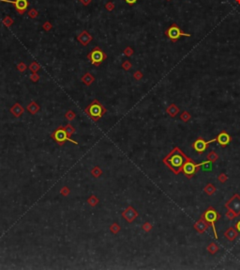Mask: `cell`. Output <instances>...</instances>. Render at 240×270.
I'll list each match as a JSON object with an SVG mask.
<instances>
[{
    "label": "cell",
    "mask_w": 240,
    "mask_h": 270,
    "mask_svg": "<svg viewBox=\"0 0 240 270\" xmlns=\"http://www.w3.org/2000/svg\"><path fill=\"white\" fill-rule=\"evenodd\" d=\"M98 202H99V200L97 199L96 196H91L89 199H88V203H89L91 206H96Z\"/></svg>",
    "instance_id": "cell-29"
},
{
    "label": "cell",
    "mask_w": 240,
    "mask_h": 270,
    "mask_svg": "<svg viewBox=\"0 0 240 270\" xmlns=\"http://www.w3.org/2000/svg\"><path fill=\"white\" fill-rule=\"evenodd\" d=\"M27 15L30 17L31 19H35V18H37L38 17V15H39V12H38V11L36 10V9H30L28 11V12H27Z\"/></svg>",
    "instance_id": "cell-25"
},
{
    "label": "cell",
    "mask_w": 240,
    "mask_h": 270,
    "mask_svg": "<svg viewBox=\"0 0 240 270\" xmlns=\"http://www.w3.org/2000/svg\"><path fill=\"white\" fill-rule=\"evenodd\" d=\"M167 1H171V0H167Z\"/></svg>",
    "instance_id": "cell-48"
},
{
    "label": "cell",
    "mask_w": 240,
    "mask_h": 270,
    "mask_svg": "<svg viewBox=\"0 0 240 270\" xmlns=\"http://www.w3.org/2000/svg\"><path fill=\"white\" fill-rule=\"evenodd\" d=\"M191 114H189L188 111H184L182 114H181V116H180V119L182 120L183 121H188L191 120Z\"/></svg>",
    "instance_id": "cell-27"
},
{
    "label": "cell",
    "mask_w": 240,
    "mask_h": 270,
    "mask_svg": "<svg viewBox=\"0 0 240 270\" xmlns=\"http://www.w3.org/2000/svg\"><path fill=\"white\" fill-rule=\"evenodd\" d=\"M85 112L94 121H98L100 118L106 113V108L100 104L97 99H95L91 104H89L86 107Z\"/></svg>",
    "instance_id": "cell-2"
},
{
    "label": "cell",
    "mask_w": 240,
    "mask_h": 270,
    "mask_svg": "<svg viewBox=\"0 0 240 270\" xmlns=\"http://www.w3.org/2000/svg\"><path fill=\"white\" fill-rule=\"evenodd\" d=\"M102 173V171L99 170V167H96L95 168L92 170V175H93L94 177H99Z\"/></svg>",
    "instance_id": "cell-33"
},
{
    "label": "cell",
    "mask_w": 240,
    "mask_h": 270,
    "mask_svg": "<svg viewBox=\"0 0 240 270\" xmlns=\"http://www.w3.org/2000/svg\"><path fill=\"white\" fill-rule=\"evenodd\" d=\"M235 229L238 231V233H240V220L235 224Z\"/></svg>",
    "instance_id": "cell-46"
},
{
    "label": "cell",
    "mask_w": 240,
    "mask_h": 270,
    "mask_svg": "<svg viewBox=\"0 0 240 270\" xmlns=\"http://www.w3.org/2000/svg\"><path fill=\"white\" fill-rule=\"evenodd\" d=\"M202 217H203L205 220L209 224V226L212 227L213 229V233L215 235V238L218 239V236L217 234V231H216V227H215V222L221 218V215L218 212L216 209H214L212 206H210L207 209H206L204 214L202 215Z\"/></svg>",
    "instance_id": "cell-3"
},
{
    "label": "cell",
    "mask_w": 240,
    "mask_h": 270,
    "mask_svg": "<svg viewBox=\"0 0 240 270\" xmlns=\"http://www.w3.org/2000/svg\"><path fill=\"white\" fill-rule=\"evenodd\" d=\"M207 160H209V161H212V162H214V161H216V160L218 158V155L215 153L214 151H210V153L207 154Z\"/></svg>",
    "instance_id": "cell-26"
},
{
    "label": "cell",
    "mask_w": 240,
    "mask_h": 270,
    "mask_svg": "<svg viewBox=\"0 0 240 270\" xmlns=\"http://www.w3.org/2000/svg\"><path fill=\"white\" fill-rule=\"evenodd\" d=\"M235 2H237L238 5H240V0H235Z\"/></svg>",
    "instance_id": "cell-47"
},
{
    "label": "cell",
    "mask_w": 240,
    "mask_h": 270,
    "mask_svg": "<svg viewBox=\"0 0 240 270\" xmlns=\"http://www.w3.org/2000/svg\"><path fill=\"white\" fill-rule=\"evenodd\" d=\"M225 207L232 211L235 216L238 217L240 215V195L239 194H234L231 199L225 203Z\"/></svg>",
    "instance_id": "cell-8"
},
{
    "label": "cell",
    "mask_w": 240,
    "mask_h": 270,
    "mask_svg": "<svg viewBox=\"0 0 240 270\" xmlns=\"http://www.w3.org/2000/svg\"><path fill=\"white\" fill-rule=\"evenodd\" d=\"M10 111L13 114L15 117H20V116H22L24 113V107L20 104L16 103L13 104V107L10 109Z\"/></svg>",
    "instance_id": "cell-17"
},
{
    "label": "cell",
    "mask_w": 240,
    "mask_h": 270,
    "mask_svg": "<svg viewBox=\"0 0 240 270\" xmlns=\"http://www.w3.org/2000/svg\"><path fill=\"white\" fill-rule=\"evenodd\" d=\"M66 118L69 121H72L75 118V113L73 111H71V110H69L68 112L66 113Z\"/></svg>",
    "instance_id": "cell-36"
},
{
    "label": "cell",
    "mask_w": 240,
    "mask_h": 270,
    "mask_svg": "<svg viewBox=\"0 0 240 270\" xmlns=\"http://www.w3.org/2000/svg\"><path fill=\"white\" fill-rule=\"evenodd\" d=\"M205 192L206 194H208V195H213V194L216 192V187H214L212 184H208L206 187H205Z\"/></svg>",
    "instance_id": "cell-22"
},
{
    "label": "cell",
    "mask_w": 240,
    "mask_h": 270,
    "mask_svg": "<svg viewBox=\"0 0 240 270\" xmlns=\"http://www.w3.org/2000/svg\"><path fill=\"white\" fill-rule=\"evenodd\" d=\"M30 80L31 81H33V82H38L40 80V75L38 74L37 73H33L31 75H30Z\"/></svg>",
    "instance_id": "cell-37"
},
{
    "label": "cell",
    "mask_w": 240,
    "mask_h": 270,
    "mask_svg": "<svg viewBox=\"0 0 240 270\" xmlns=\"http://www.w3.org/2000/svg\"><path fill=\"white\" fill-rule=\"evenodd\" d=\"M110 230L113 231V234H116L117 231H119V230H120V228H119V226L117 225V224H113L111 228H110Z\"/></svg>",
    "instance_id": "cell-41"
},
{
    "label": "cell",
    "mask_w": 240,
    "mask_h": 270,
    "mask_svg": "<svg viewBox=\"0 0 240 270\" xmlns=\"http://www.w3.org/2000/svg\"><path fill=\"white\" fill-rule=\"evenodd\" d=\"M87 58L90 60V62L93 65L99 67L107 58V55L106 53H104L103 50L100 49L99 46H96V47L92 49V51L87 55Z\"/></svg>",
    "instance_id": "cell-5"
},
{
    "label": "cell",
    "mask_w": 240,
    "mask_h": 270,
    "mask_svg": "<svg viewBox=\"0 0 240 270\" xmlns=\"http://www.w3.org/2000/svg\"><path fill=\"white\" fill-rule=\"evenodd\" d=\"M42 28L44 29L45 31H50V30H51V29L53 28V25L47 21V22H45V23L42 25Z\"/></svg>",
    "instance_id": "cell-34"
},
{
    "label": "cell",
    "mask_w": 240,
    "mask_h": 270,
    "mask_svg": "<svg viewBox=\"0 0 240 270\" xmlns=\"http://www.w3.org/2000/svg\"><path fill=\"white\" fill-rule=\"evenodd\" d=\"M91 1H92V0H81V2L83 3V5H85V6H88L91 3Z\"/></svg>",
    "instance_id": "cell-44"
},
{
    "label": "cell",
    "mask_w": 240,
    "mask_h": 270,
    "mask_svg": "<svg viewBox=\"0 0 240 270\" xmlns=\"http://www.w3.org/2000/svg\"><path fill=\"white\" fill-rule=\"evenodd\" d=\"M216 140L218 141V143L220 144L221 147H227L229 145V143L232 140V137L230 135L225 132V131H222L220 134L218 135V137H216Z\"/></svg>",
    "instance_id": "cell-11"
},
{
    "label": "cell",
    "mask_w": 240,
    "mask_h": 270,
    "mask_svg": "<svg viewBox=\"0 0 240 270\" xmlns=\"http://www.w3.org/2000/svg\"><path fill=\"white\" fill-rule=\"evenodd\" d=\"M123 53L125 54V56H127V57H131L132 55H133V49H132L131 47H130V46H128V47H126V48L124 49Z\"/></svg>",
    "instance_id": "cell-30"
},
{
    "label": "cell",
    "mask_w": 240,
    "mask_h": 270,
    "mask_svg": "<svg viewBox=\"0 0 240 270\" xmlns=\"http://www.w3.org/2000/svg\"><path fill=\"white\" fill-rule=\"evenodd\" d=\"M28 68H29V70L32 72V73H37V72L40 69V66L39 65V63H38V62L34 61V62H32L30 65H29Z\"/></svg>",
    "instance_id": "cell-24"
},
{
    "label": "cell",
    "mask_w": 240,
    "mask_h": 270,
    "mask_svg": "<svg viewBox=\"0 0 240 270\" xmlns=\"http://www.w3.org/2000/svg\"><path fill=\"white\" fill-rule=\"evenodd\" d=\"M143 228H144V230H145L146 231H150L151 230V228H152V226H151L149 223H145V225L143 226Z\"/></svg>",
    "instance_id": "cell-42"
},
{
    "label": "cell",
    "mask_w": 240,
    "mask_h": 270,
    "mask_svg": "<svg viewBox=\"0 0 240 270\" xmlns=\"http://www.w3.org/2000/svg\"><path fill=\"white\" fill-rule=\"evenodd\" d=\"M201 165H202V163L195 164L192 161L191 158H189V160H188V161L184 164V166L182 168V172L188 179H191L192 176L197 172L198 168L201 167Z\"/></svg>",
    "instance_id": "cell-7"
},
{
    "label": "cell",
    "mask_w": 240,
    "mask_h": 270,
    "mask_svg": "<svg viewBox=\"0 0 240 270\" xmlns=\"http://www.w3.org/2000/svg\"><path fill=\"white\" fill-rule=\"evenodd\" d=\"M189 157H188L186 154L183 153V151L178 147H175L165 157L163 158V163L174 172L175 174H179L182 171V168L184 164Z\"/></svg>",
    "instance_id": "cell-1"
},
{
    "label": "cell",
    "mask_w": 240,
    "mask_h": 270,
    "mask_svg": "<svg viewBox=\"0 0 240 270\" xmlns=\"http://www.w3.org/2000/svg\"><path fill=\"white\" fill-rule=\"evenodd\" d=\"M208 226H209L208 223L206 222L203 217H201L199 220H198L194 224V229L198 231V233L203 234L206 230H207Z\"/></svg>",
    "instance_id": "cell-14"
},
{
    "label": "cell",
    "mask_w": 240,
    "mask_h": 270,
    "mask_svg": "<svg viewBox=\"0 0 240 270\" xmlns=\"http://www.w3.org/2000/svg\"><path fill=\"white\" fill-rule=\"evenodd\" d=\"M237 235H238V231L233 227L228 228L227 231L224 233V236L228 240H230V241H234V240L237 237Z\"/></svg>",
    "instance_id": "cell-15"
},
{
    "label": "cell",
    "mask_w": 240,
    "mask_h": 270,
    "mask_svg": "<svg viewBox=\"0 0 240 270\" xmlns=\"http://www.w3.org/2000/svg\"><path fill=\"white\" fill-rule=\"evenodd\" d=\"M218 181H221V183H224L227 181V176L224 173H221L218 176Z\"/></svg>",
    "instance_id": "cell-39"
},
{
    "label": "cell",
    "mask_w": 240,
    "mask_h": 270,
    "mask_svg": "<svg viewBox=\"0 0 240 270\" xmlns=\"http://www.w3.org/2000/svg\"><path fill=\"white\" fill-rule=\"evenodd\" d=\"M3 25L5 27H7L8 28H10L12 25H13V23H14V21H13V19H12L10 16H9V15H7V16H5V18L3 19Z\"/></svg>",
    "instance_id": "cell-21"
},
{
    "label": "cell",
    "mask_w": 240,
    "mask_h": 270,
    "mask_svg": "<svg viewBox=\"0 0 240 270\" xmlns=\"http://www.w3.org/2000/svg\"><path fill=\"white\" fill-rule=\"evenodd\" d=\"M51 137L59 146L64 145L67 141H70V142L73 143V144H75V145H78L77 141L71 140V138L69 137V135H68V133H67V131H66L64 126H59V127L54 130V132L52 133V135H51Z\"/></svg>",
    "instance_id": "cell-4"
},
{
    "label": "cell",
    "mask_w": 240,
    "mask_h": 270,
    "mask_svg": "<svg viewBox=\"0 0 240 270\" xmlns=\"http://www.w3.org/2000/svg\"><path fill=\"white\" fill-rule=\"evenodd\" d=\"M122 216L124 217V218L128 222H132L134 219H135L138 217V213H137V211L134 209L133 207H131V206H129V207L123 212Z\"/></svg>",
    "instance_id": "cell-12"
},
{
    "label": "cell",
    "mask_w": 240,
    "mask_h": 270,
    "mask_svg": "<svg viewBox=\"0 0 240 270\" xmlns=\"http://www.w3.org/2000/svg\"><path fill=\"white\" fill-rule=\"evenodd\" d=\"M165 35L169 38L173 43H175L180 37H191V36L189 33H185L182 29L177 26V24H175V23H174L170 27H168L166 29Z\"/></svg>",
    "instance_id": "cell-6"
},
{
    "label": "cell",
    "mask_w": 240,
    "mask_h": 270,
    "mask_svg": "<svg viewBox=\"0 0 240 270\" xmlns=\"http://www.w3.org/2000/svg\"><path fill=\"white\" fill-rule=\"evenodd\" d=\"M126 2H127L129 5H133V4H135L138 0H125Z\"/></svg>",
    "instance_id": "cell-45"
},
{
    "label": "cell",
    "mask_w": 240,
    "mask_h": 270,
    "mask_svg": "<svg viewBox=\"0 0 240 270\" xmlns=\"http://www.w3.org/2000/svg\"><path fill=\"white\" fill-rule=\"evenodd\" d=\"M218 250V247L215 243H211L210 245H208L207 251L210 253V254H215Z\"/></svg>",
    "instance_id": "cell-23"
},
{
    "label": "cell",
    "mask_w": 240,
    "mask_h": 270,
    "mask_svg": "<svg viewBox=\"0 0 240 270\" xmlns=\"http://www.w3.org/2000/svg\"><path fill=\"white\" fill-rule=\"evenodd\" d=\"M26 68H27V67H26V65L24 64V62H20L19 64L17 65V69H18L19 72H21V73H24V72L26 70Z\"/></svg>",
    "instance_id": "cell-35"
},
{
    "label": "cell",
    "mask_w": 240,
    "mask_h": 270,
    "mask_svg": "<svg viewBox=\"0 0 240 270\" xmlns=\"http://www.w3.org/2000/svg\"><path fill=\"white\" fill-rule=\"evenodd\" d=\"M166 111H167V113L169 114L171 117L174 118V117H175L179 113V108L176 107L175 104H172L169 105V107L166 109Z\"/></svg>",
    "instance_id": "cell-18"
},
{
    "label": "cell",
    "mask_w": 240,
    "mask_h": 270,
    "mask_svg": "<svg viewBox=\"0 0 240 270\" xmlns=\"http://www.w3.org/2000/svg\"><path fill=\"white\" fill-rule=\"evenodd\" d=\"M65 129H66V131H67V133H68V135H69V137L70 136H71L72 134H74L75 133V129H74V127L71 124H67L66 126H65Z\"/></svg>",
    "instance_id": "cell-28"
},
{
    "label": "cell",
    "mask_w": 240,
    "mask_h": 270,
    "mask_svg": "<svg viewBox=\"0 0 240 270\" xmlns=\"http://www.w3.org/2000/svg\"><path fill=\"white\" fill-rule=\"evenodd\" d=\"M131 67H132V64L129 60H126V61H124L123 63H122V68H123L125 71H129L130 68H131Z\"/></svg>",
    "instance_id": "cell-32"
},
{
    "label": "cell",
    "mask_w": 240,
    "mask_h": 270,
    "mask_svg": "<svg viewBox=\"0 0 240 270\" xmlns=\"http://www.w3.org/2000/svg\"><path fill=\"white\" fill-rule=\"evenodd\" d=\"M92 39H93V38H92V36H91L86 30H83V31L77 36L78 41H79V43H81L83 46H86V45L92 41Z\"/></svg>",
    "instance_id": "cell-13"
},
{
    "label": "cell",
    "mask_w": 240,
    "mask_h": 270,
    "mask_svg": "<svg viewBox=\"0 0 240 270\" xmlns=\"http://www.w3.org/2000/svg\"><path fill=\"white\" fill-rule=\"evenodd\" d=\"M27 110L30 112L31 114H36L38 111L40 110V107H39V104H38L36 102H31L30 104H28V107H27Z\"/></svg>",
    "instance_id": "cell-19"
},
{
    "label": "cell",
    "mask_w": 240,
    "mask_h": 270,
    "mask_svg": "<svg viewBox=\"0 0 240 270\" xmlns=\"http://www.w3.org/2000/svg\"><path fill=\"white\" fill-rule=\"evenodd\" d=\"M61 194H63L64 196H67L69 194V189L67 187H63L62 190H61Z\"/></svg>",
    "instance_id": "cell-43"
},
{
    "label": "cell",
    "mask_w": 240,
    "mask_h": 270,
    "mask_svg": "<svg viewBox=\"0 0 240 270\" xmlns=\"http://www.w3.org/2000/svg\"><path fill=\"white\" fill-rule=\"evenodd\" d=\"M0 1L12 4V5L14 6L16 11L21 15H23L24 12L26 11L27 8L29 6L28 0H0Z\"/></svg>",
    "instance_id": "cell-9"
},
{
    "label": "cell",
    "mask_w": 240,
    "mask_h": 270,
    "mask_svg": "<svg viewBox=\"0 0 240 270\" xmlns=\"http://www.w3.org/2000/svg\"><path fill=\"white\" fill-rule=\"evenodd\" d=\"M79 1H81V0H79Z\"/></svg>",
    "instance_id": "cell-49"
},
{
    "label": "cell",
    "mask_w": 240,
    "mask_h": 270,
    "mask_svg": "<svg viewBox=\"0 0 240 270\" xmlns=\"http://www.w3.org/2000/svg\"><path fill=\"white\" fill-rule=\"evenodd\" d=\"M133 76H134V78H135L136 80H140V79L143 78V74L141 73L140 71H137V72H135V73H134Z\"/></svg>",
    "instance_id": "cell-40"
},
{
    "label": "cell",
    "mask_w": 240,
    "mask_h": 270,
    "mask_svg": "<svg viewBox=\"0 0 240 270\" xmlns=\"http://www.w3.org/2000/svg\"><path fill=\"white\" fill-rule=\"evenodd\" d=\"M115 4H113V2H112V1H109L108 3H106V5H105V9H106V11H113V10H115Z\"/></svg>",
    "instance_id": "cell-31"
},
{
    "label": "cell",
    "mask_w": 240,
    "mask_h": 270,
    "mask_svg": "<svg viewBox=\"0 0 240 270\" xmlns=\"http://www.w3.org/2000/svg\"><path fill=\"white\" fill-rule=\"evenodd\" d=\"M81 81L85 84L86 86H90V85H92V83H94L95 77L91 73H86L82 76Z\"/></svg>",
    "instance_id": "cell-16"
},
{
    "label": "cell",
    "mask_w": 240,
    "mask_h": 270,
    "mask_svg": "<svg viewBox=\"0 0 240 270\" xmlns=\"http://www.w3.org/2000/svg\"><path fill=\"white\" fill-rule=\"evenodd\" d=\"M200 168H202V170H203V171H211L212 168H213V162L207 160L206 162L202 163V165H201Z\"/></svg>",
    "instance_id": "cell-20"
},
{
    "label": "cell",
    "mask_w": 240,
    "mask_h": 270,
    "mask_svg": "<svg viewBox=\"0 0 240 270\" xmlns=\"http://www.w3.org/2000/svg\"><path fill=\"white\" fill-rule=\"evenodd\" d=\"M226 217H227V218H229L230 220H232V219H234V217H237V216L232 212V211H230V210H228L227 211V213H226Z\"/></svg>",
    "instance_id": "cell-38"
},
{
    "label": "cell",
    "mask_w": 240,
    "mask_h": 270,
    "mask_svg": "<svg viewBox=\"0 0 240 270\" xmlns=\"http://www.w3.org/2000/svg\"><path fill=\"white\" fill-rule=\"evenodd\" d=\"M217 141L216 138H213L211 140H208V141H205L204 138L202 137H198L197 140L193 142L192 144V148L195 151H197L198 154H203L205 151H206L207 149V147L209 144H211V143Z\"/></svg>",
    "instance_id": "cell-10"
}]
</instances>
